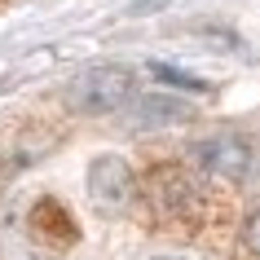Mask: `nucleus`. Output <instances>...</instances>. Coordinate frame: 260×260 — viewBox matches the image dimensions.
<instances>
[{
  "label": "nucleus",
  "instance_id": "obj_1",
  "mask_svg": "<svg viewBox=\"0 0 260 260\" xmlns=\"http://www.w3.org/2000/svg\"><path fill=\"white\" fill-rule=\"evenodd\" d=\"M137 93V80H133V71L123 67H97V71H84L80 80L71 84V106L80 110V115H115L133 102Z\"/></svg>",
  "mask_w": 260,
  "mask_h": 260
},
{
  "label": "nucleus",
  "instance_id": "obj_2",
  "mask_svg": "<svg viewBox=\"0 0 260 260\" xmlns=\"http://www.w3.org/2000/svg\"><path fill=\"white\" fill-rule=\"evenodd\" d=\"M190 154L199 159L203 172L220 181H247L251 164H256V150H251V141L238 133V128H216V133H207L190 146Z\"/></svg>",
  "mask_w": 260,
  "mask_h": 260
},
{
  "label": "nucleus",
  "instance_id": "obj_3",
  "mask_svg": "<svg viewBox=\"0 0 260 260\" xmlns=\"http://www.w3.org/2000/svg\"><path fill=\"white\" fill-rule=\"evenodd\" d=\"M133 194H137V177L119 154H97L88 164V199L102 212H123L133 203Z\"/></svg>",
  "mask_w": 260,
  "mask_h": 260
},
{
  "label": "nucleus",
  "instance_id": "obj_4",
  "mask_svg": "<svg viewBox=\"0 0 260 260\" xmlns=\"http://www.w3.org/2000/svg\"><path fill=\"white\" fill-rule=\"evenodd\" d=\"M190 119V106L177 97H137L128 102V123L133 128H164V123Z\"/></svg>",
  "mask_w": 260,
  "mask_h": 260
},
{
  "label": "nucleus",
  "instance_id": "obj_5",
  "mask_svg": "<svg viewBox=\"0 0 260 260\" xmlns=\"http://www.w3.org/2000/svg\"><path fill=\"white\" fill-rule=\"evenodd\" d=\"M31 230L40 234V238H49V243H75L80 238L71 212H62L57 199H40V203L31 207Z\"/></svg>",
  "mask_w": 260,
  "mask_h": 260
},
{
  "label": "nucleus",
  "instance_id": "obj_6",
  "mask_svg": "<svg viewBox=\"0 0 260 260\" xmlns=\"http://www.w3.org/2000/svg\"><path fill=\"white\" fill-rule=\"evenodd\" d=\"M154 75L159 80H168V84H177V88H185V93H207V80H194V75H185V71H177V67H164V62H154Z\"/></svg>",
  "mask_w": 260,
  "mask_h": 260
},
{
  "label": "nucleus",
  "instance_id": "obj_7",
  "mask_svg": "<svg viewBox=\"0 0 260 260\" xmlns=\"http://www.w3.org/2000/svg\"><path fill=\"white\" fill-rule=\"evenodd\" d=\"M243 243H247V251H251V256H260V207L247 216V225H243Z\"/></svg>",
  "mask_w": 260,
  "mask_h": 260
},
{
  "label": "nucleus",
  "instance_id": "obj_8",
  "mask_svg": "<svg viewBox=\"0 0 260 260\" xmlns=\"http://www.w3.org/2000/svg\"><path fill=\"white\" fill-rule=\"evenodd\" d=\"M154 260H181V256H154Z\"/></svg>",
  "mask_w": 260,
  "mask_h": 260
}]
</instances>
